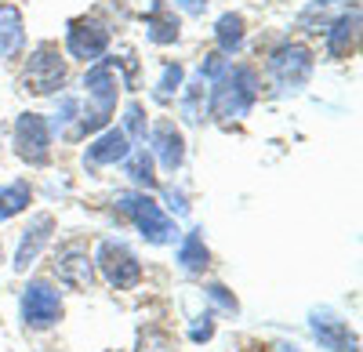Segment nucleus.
<instances>
[{"label": "nucleus", "instance_id": "nucleus-5", "mask_svg": "<svg viewBox=\"0 0 363 352\" xmlns=\"http://www.w3.org/2000/svg\"><path fill=\"white\" fill-rule=\"evenodd\" d=\"M95 273L113 290H135L145 280L142 258L135 254V247L128 240H116V237H106L99 244V251H95Z\"/></svg>", "mask_w": 363, "mask_h": 352}, {"label": "nucleus", "instance_id": "nucleus-7", "mask_svg": "<svg viewBox=\"0 0 363 352\" xmlns=\"http://www.w3.org/2000/svg\"><path fill=\"white\" fill-rule=\"evenodd\" d=\"M51 142L55 131L48 124L44 113H18L15 116V127H11V145H15V157L29 167H48L51 164Z\"/></svg>", "mask_w": 363, "mask_h": 352}, {"label": "nucleus", "instance_id": "nucleus-12", "mask_svg": "<svg viewBox=\"0 0 363 352\" xmlns=\"http://www.w3.org/2000/svg\"><path fill=\"white\" fill-rule=\"evenodd\" d=\"M55 229H58L55 215H48V211L29 215V225L22 229L18 247H15V261H11L15 273H29V269L37 266V258L48 251V244H51V237H55Z\"/></svg>", "mask_w": 363, "mask_h": 352}, {"label": "nucleus", "instance_id": "nucleus-26", "mask_svg": "<svg viewBox=\"0 0 363 352\" xmlns=\"http://www.w3.org/2000/svg\"><path fill=\"white\" fill-rule=\"evenodd\" d=\"M203 295H207V302H211V309H215V312L240 316V302H236V295H233V290H229L225 283H218V280L203 283Z\"/></svg>", "mask_w": 363, "mask_h": 352}, {"label": "nucleus", "instance_id": "nucleus-24", "mask_svg": "<svg viewBox=\"0 0 363 352\" xmlns=\"http://www.w3.org/2000/svg\"><path fill=\"white\" fill-rule=\"evenodd\" d=\"M182 84H186V66L182 62H164V69L157 76V87H153V98L157 102H171L182 91Z\"/></svg>", "mask_w": 363, "mask_h": 352}, {"label": "nucleus", "instance_id": "nucleus-19", "mask_svg": "<svg viewBox=\"0 0 363 352\" xmlns=\"http://www.w3.org/2000/svg\"><path fill=\"white\" fill-rule=\"evenodd\" d=\"M215 44H218V55L225 58H236L247 44V22L240 11H222L218 22H215Z\"/></svg>", "mask_w": 363, "mask_h": 352}, {"label": "nucleus", "instance_id": "nucleus-8", "mask_svg": "<svg viewBox=\"0 0 363 352\" xmlns=\"http://www.w3.org/2000/svg\"><path fill=\"white\" fill-rule=\"evenodd\" d=\"M109 44H113L109 25L99 22L95 15H77L66 22V51H69V58H80L84 66L106 58Z\"/></svg>", "mask_w": 363, "mask_h": 352}, {"label": "nucleus", "instance_id": "nucleus-18", "mask_svg": "<svg viewBox=\"0 0 363 352\" xmlns=\"http://www.w3.org/2000/svg\"><path fill=\"white\" fill-rule=\"evenodd\" d=\"M174 261L186 276H203L211 269V247L203 240V229H189L178 237V251H174Z\"/></svg>", "mask_w": 363, "mask_h": 352}, {"label": "nucleus", "instance_id": "nucleus-23", "mask_svg": "<svg viewBox=\"0 0 363 352\" xmlns=\"http://www.w3.org/2000/svg\"><path fill=\"white\" fill-rule=\"evenodd\" d=\"M178 109L189 124H203V109H207V84L196 76L193 84H182L178 91Z\"/></svg>", "mask_w": 363, "mask_h": 352}, {"label": "nucleus", "instance_id": "nucleus-15", "mask_svg": "<svg viewBox=\"0 0 363 352\" xmlns=\"http://www.w3.org/2000/svg\"><path fill=\"white\" fill-rule=\"evenodd\" d=\"M323 47L330 62H345V58L356 55L359 47V4H352L345 15H338L323 29Z\"/></svg>", "mask_w": 363, "mask_h": 352}, {"label": "nucleus", "instance_id": "nucleus-27", "mask_svg": "<svg viewBox=\"0 0 363 352\" xmlns=\"http://www.w3.org/2000/svg\"><path fill=\"white\" fill-rule=\"evenodd\" d=\"M80 98H73V95H62L58 98V109H55V120H48L51 124V131H69V127H77V120H80Z\"/></svg>", "mask_w": 363, "mask_h": 352}, {"label": "nucleus", "instance_id": "nucleus-2", "mask_svg": "<svg viewBox=\"0 0 363 352\" xmlns=\"http://www.w3.org/2000/svg\"><path fill=\"white\" fill-rule=\"evenodd\" d=\"M113 203H116V211L135 225V232H138V237H142L149 247H167V244H174V240L182 237V232H178V222L164 211V203H157L153 196L142 193V189H124V193H116Z\"/></svg>", "mask_w": 363, "mask_h": 352}, {"label": "nucleus", "instance_id": "nucleus-29", "mask_svg": "<svg viewBox=\"0 0 363 352\" xmlns=\"http://www.w3.org/2000/svg\"><path fill=\"white\" fill-rule=\"evenodd\" d=\"M225 66H229V58H225V55H218V51H211V55L203 58V62H200V73H196V76H200L203 84H211V80H218V76H222V69H225Z\"/></svg>", "mask_w": 363, "mask_h": 352}, {"label": "nucleus", "instance_id": "nucleus-11", "mask_svg": "<svg viewBox=\"0 0 363 352\" xmlns=\"http://www.w3.org/2000/svg\"><path fill=\"white\" fill-rule=\"evenodd\" d=\"M84 91H87L91 109L102 113L106 120H109V116L116 113V98H120V69L113 66V58H99V62L87 66Z\"/></svg>", "mask_w": 363, "mask_h": 352}, {"label": "nucleus", "instance_id": "nucleus-1", "mask_svg": "<svg viewBox=\"0 0 363 352\" xmlns=\"http://www.w3.org/2000/svg\"><path fill=\"white\" fill-rule=\"evenodd\" d=\"M258 73L255 66H225L218 80H211V91H207V113L215 120L229 124V120H244L251 116V109L258 106Z\"/></svg>", "mask_w": 363, "mask_h": 352}, {"label": "nucleus", "instance_id": "nucleus-16", "mask_svg": "<svg viewBox=\"0 0 363 352\" xmlns=\"http://www.w3.org/2000/svg\"><path fill=\"white\" fill-rule=\"evenodd\" d=\"M145 37H149V44H157V47L178 44L182 18L174 15V8L167 4V0H153V4H149V11H145Z\"/></svg>", "mask_w": 363, "mask_h": 352}, {"label": "nucleus", "instance_id": "nucleus-9", "mask_svg": "<svg viewBox=\"0 0 363 352\" xmlns=\"http://www.w3.org/2000/svg\"><path fill=\"white\" fill-rule=\"evenodd\" d=\"M55 276L69 290H91L99 280L95 273V254H91L80 240H66L55 251Z\"/></svg>", "mask_w": 363, "mask_h": 352}, {"label": "nucleus", "instance_id": "nucleus-21", "mask_svg": "<svg viewBox=\"0 0 363 352\" xmlns=\"http://www.w3.org/2000/svg\"><path fill=\"white\" fill-rule=\"evenodd\" d=\"M124 174H128V182H131L135 189H142V193H153V189L160 186V178H157V160H153V153H149V149H142V145L124 157Z\"/></svg>", "mask_w": 363, "mask_h": 352}, {"label": "nucleus", "instance_id": "nucleus-30", "mask_svg": "<svg viewBox=\"0 0 363 352\" xmlns=\"http://www.w3.org/2000/svg\"><path fill=\"white\" fill-rule=\"evenodd\" d=\"M167 208L174 211V215H189V203H186V193H182V189H167Z\"/></svg>", "mask_w": 363, "mask_h": 352}, {"label": "nucleus", "instance_id": "nucleus-4", "mask_svg": "<svg viewBox=\"0 0 363 352\" xmlns=\"http://www.w3.org/2000/svg\"><path fill=\"white\" fill-rule=\"evenodd\" d=\"M69 80V69H66V58L58 51V44L51 40H40L26 58V69H22V87L37 98H48V95H58Z\"/></svg>", "mask_w": 363, "mask_h": 352}, {"label": "nucleus", "instance_id": "nucleus-32", "mask_svg": "<svg viewBox=\"0 0 363 352\" xmlns=\"http://www.w3.org/2000/svg\"><path fill=\"white\" fill-rule=\"evenodd\" d=\"M272 352H306V348L294 345V341H277V345H272Z\"/></svg>", "mask_w": 363, "mask_h": 352}, {"label": "nucleus", "instance_id": "nucleus-31", "mask_svg": "<svg viewBox=\"0 0 363 352\" xmlns=\"http://www.w3.org/2000/svg\"><path fill=\"white\" fill-rule=\"evenodd\" d=\"M174 4L186 11V15H203L207 11V0H174Z\"/></svg>", "mask_w": 363, "mask_h": 352}, {"label": "nucleus", "instance_id": "nucleus-14", "mask_svg": "<svg viewBox=\"0 0 363 352\" xmlns=\"http://www.w3.org/2000/svg\"><path fill=\"white\" fill-rule=\"evenodd\" d=\"M135 149V145L128 142L124 127H102L95 138L87 142V149H84V167L87 171H99V167H116V164H124V157Z\"/></svg>", "mask_w": 363, "mask_h": 352}, {"label": "nucleus", "instance_id": "nucleus-6", "mask_svg": "<svg viewBox=\"0 0 363 352\" xmlns=\"http://www.w3.org/2000/svg\"><path fill=\"white\" fill-rule=\"evenodd\" d=\"M18 316L26 331H51L62 324L66 316V302L62 290H58L51 280H29L18 295Z\"/></svg>", "mask_w": 363, "mask_h": 352}, {"label": "nucleus", "instance_id": "nucleus-28", "mask_svg": "<svg viewBox=\"0 0 363 352\" xmlns=\"http://www.w3.org/2000/svg\"><path fill=\"white\" fill-rule=\"evenodd\" d=\"M215 316H218L215 309H203L200 316H193V324H189V341L193 345H207L211 338H215V331H218V319Z\"/></svg>", "mask_w": 363, "mask_h": 352}, {"label": "nucleus", "instance_id": "nucleus-10", "mask_svg": "<svg viewBox=\"0 0 363 352\" xmlns=\"http://www.w3.org/2000/svg\"><path fill=\"white\" fill-rule=\"evenodd\" d=\"M309 331L316 338L320 348L327 352H359V338L349 327V319H342L330 305H316L309 309Z\"/></svg>", "mask_w": 363, "mask_h": 352}, {"label": "nucleus", "instance_id": "nucleus-25", "mask_svg": "<svg viewBox=\"0 0 363 352\" xmlns=\"http://www.w3.org/2000/svg\"><path fill=\"white\" fill-rule=\"evenodd\" d=\"M124 135H128L131 145L145 142V135H149V116H145V106H142V102H128V106H124Z\"/></svg>", "mask_w": 363, "mask_h": 352}, {"label": "nucleus", "instance_id": "nucleus-3", "mask_svg": "<svg viewBox=\"0 0 363 352\" xmlns=\"http://www.w3.org/2000/svg\"><path fill=\"white\" fill-rule=\"evenodd\" d=\"M313 69H316V55L301 40H280L265 58V73H269L272 87H277V95L306 91L313 80Z\"/></svg>", "mask_w": 363, "mask_h": 352}, {"label": "nucleus", "instance_id": "nucleus-20", "mask_svg": "<svg viewBox=\"0 0 363 352\" xmlns=\"http://www.w3.org/2000/svg\"><path fill=\"white\" fill-rule=\"evenodd\" d=\"M349 8H352L349 0H309V4L298 11V29H306V33H323V29L338 15H345Z\"/></svg>", "mask_w": 363, "mask_h": 352}, {"label": "nucleus", "instance_id": "nucleus-17", "mask_svg": "<svg viewBox=\"0 0 363 352\" xmlns=\"http://www.w3.org/2000/svg\"><path fill=\"white\" fill-rule=\"evenodd\" d=\"M22 51H26V18L15 4L0 0V58L18 62Z\"/></svg>", "mask_w": 363, "mask_h": 352}, {"label": "nucleus", "instance_id": "nucleus-22", "mask_svg": "<svg viewBox=\"0 0 363 352\" xmlns=\"http://www.w3.org/2000/svg\"><path fill=\"white\" fill-rule=\"evenodd\" d=\"M29 203H33V186H29V178L4 182L0 186V222H11V218L26 215Z\"/></svg>", "mask_w": 363, "mask_h": 352}, {"label": "nucleus", "instance_id": "nucleus-13", "mask_svg": "<svg viewBox=\"0 0 363 352\" xmlns=\"http://www.w3.org/2000/svg\"><path fill=\"white\" fill-rule=\"evenodd\" d=\"M149 153H153V160L174 174L182 164H186V135H182V127L171 120V116H160V120L149 127Z\"/></svg>", "mask_w": 363, "mask_h": 352}]
</instances>
